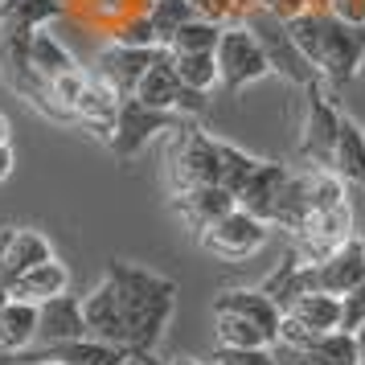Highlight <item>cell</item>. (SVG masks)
Returning <instances> with one entry per match:
<instances>
[{"label": "cell", "mask_w": 365, "mask_h": 365, "mask_svg": "<svg viewBox=\"0 0 365 365\" xmlns=\"http://www.w3.org/2000/svg\"><path fill=\"white\" fill-rule=\"evenodd\" d=\"M9 304V287H4V279H0V308Z\"/></svg>", "instance_id": "obj_41"}, {"label": "cell", "mask_w": 365, "mask_h": 365, "mask_svg": "<svg viewBox=\"0 0 365 365\" xmlns=\"http://www.w3.org/2000/svg\"><path fill=\"white\" fill-rule=\"evenodd\" d=\"M214 62H217V86H226L230 95H238V91H247V86H255V83H263L267 74H271L263 46L255 41V34H250L242 21L222 25Z\"/></svg>", "instance_id": "obj_4"}, {"label": "cell", "mask_w": 365, "mask_h": 365, "mask_svg": "<svg viewBox=\"0 0 365 365\" xmlns=\"http://www.w3.org/2000/svg\"><path fill=\"white\" fill-rule=\"evenodd\" d=\"M332 173L345 181V189H361L365 193V132L353 119H341V135H336V152H332Z\"/></svg>", "instance_id": "obj_22"}, {"label": "cell", "mask_w": 365, "mask_h": 365, "mask_svg": "<svg viewBox=\"0 0 365 365\" xmlns=\"http://www.w3.org/2000/svg\"><path fill=\"white\" fill-rule=\"evenodd\" d=\"M292 357H296V365H357V341H353V332L332 329L312 336V345Z\"/></svg>", "instance_id": "obj_26"}, {"label": "cell", "mask_w": 365, "mask_h": 365, "mask_svg": "<svg viewBox=\"0 0 365 365\" xmlns=\"http://www.w3.org/2000/svg\"><path fill=\"white\" fill-rule=\"evenodd\" d=\"M287 177H292V168L287 165H279V160H259L255 173L247 177V185H242V193H238V210H247L250 217H259V222L271 226Z\"/></svg>", "instance_id": "obj_13"}, {"label": "cell", "mask_w": 365, "mask_h": 365, "mask_svg": "<svg viewBox=\"0 0 365 365\" xmlns=\"http://www.w3.org/2000/svg\"><path fill=\"white\" fill-rule=\"evenodd\" d=\"M41 361H62V365H128L132 353L128 349L111 345V341H99V336H74L66 345H34L9 357V365H41Z\"/></svg>", "instance_id": "obj_11"}, {"label": "cell", "mask_w": 365, "mask_h": 365, "mask_svg": "<svg viewBox=\"0 0 365 365\" xmlns=\"http://www.w3.org/2000/svg\"><path fill=\"white\" fill-rule=\"evenodd\" d=\"M255 165H259V156H250V152L217 140V185H222L226 193H234V201H238V193H242L247 177L255 173Z\"/></svg>", "instance_id": "obj_29"}, {"label": "cell", "mask_w": 365, "mask_h": 365, "mask_svg": "<svg viewBox=\"0 0 365 365\" xmlns=\"http://www.w3.org/2000/svg\"><path fill=\"white\" fill-rule=\"evenodd\" d=\"M177 128H181V115H173V111L148 107V103H140V99H119L107 148H111V156H115L119 165H128V160H135L140 152L148 148L156 135L177 132Z\"/></svg>", "instance_id": "obj_5"}, {"label": "cell", "mask_w": 365, "mask_h": 365, "mask_svg": "<svg viewBox=\"0 0 365 365\" xmlns=\"http://www.w3.org/2000/svg\"><path fill=\"white\" fill-rule=\"evenodd\" d=\"M62 292H70V271L58 259H46V263H37L34 271H25L9 283V296L25 299V304H46L50 296H62Z\"/></svg>", "instance_id": "obj_21"}, {"label": "cell", "mask_w": 365, "mask_h": 365, "mask_svg": "<svg viewBox=\"0 0 365 365\" xmlns=\"http://www.w3.org/2000/svg\"><path fill=\"white\" fill-rule=\"evenodd\" d=\"M214 312H234V316H242V320H250L267 336V345H275L279 324H283V312L275 308V299H267L259 287H226V292H217Z\"/></svg>", "instance_id": "obj_14"}, {"label": "cell", "mask_w": 365, "mask_h": 365, "mask_svg": "<svg viewBox=\"0 0 365 365\" xmlns=\"http://www.w3.org/2000/svg\"><path fill=\"white\" fill-rule=\"evenodd\" d=\"M365 66V25L336 21L320 9V50H316V70L324 86H349Z\"/></svg>", "instance_id": "obj_3"}, {"label": "cell", "mask_w": 365, "mask_h": 365, "mask_svg": "<svg viewBox=\"0 0 365 365\" xmlns=\"http://www.w3.org/2000/svg\"><path fill=\"white\" fill-rule=\"evenodd\" d=\"M259 292H263L267 299H275L279 312H287V308L296 304V296L308 292V287H304V259H299L296 250H287V255L279 259V267L259 283Z\"/></svg>", "instance_id": "obj_25"}, {"label": "cell", "mask_w": 365, "mask_h": 365, "mask_svg": "<svg viewBox=\"0 0 365 365\" xmlns=\"http://www.w3.org/2000/svg\"><path fill=\"white\" fill-rule=\"evenodd\" d=\"M107 34H111V41L132 46V50H160V37H156V29H152L148 13H132V17L115 21Z\"/></svg>", "instance_id": "obj_34"}, {"label": "cell", "mask_w": 365, "mask_h": 365, "mask_svg": "<svg viewBox=\"0 0 365 365\" xmlns=\"http://www.w3.org/2000/svg\"><path fill=\"white\" fill-rule=\"evenodd\" d=\"M283 316H292L308 336H320V332L341 329V296H329V292H304L296 296V304Z\"/></svg>", "instance_id": "obj_23"}, {"label": "cell", "mask_w": 365, "mask_h": 365, "mask_svg": "<svg viewBox=\"0 0 365 365\" xmlns=\"http://www.w3.org/2000/svg\"><path fill=\"white\" fill-rule=\"evenodd\" d=\"M197 238L214 259L242 263V259H250V255H259V250L267 247V222H259V217H250L247 210L234 205L230 214H222L214 226H205Z\"/></svg>", "instance_id": "obj_7"}, {"label": "cell", "mask_w": 365, "mask_h": 365, "mask_svg": "<svg viewBox=\"0 0 365 365\" xmlns=\"http://www.w3.org/2000/svg\"><path fill=\"white\" fill-rule=\"evenodd\" d=\"M144 13H148L152 29H156V37H160V46H168L181 25H189V21L197 17V9H193L189 0H148Z\"/></svg>", "instance_id": "obj_32"}, {"label": "cell", "mask_w": 365, "mask_h": 365, "mask_svg": "<svg viewBox=\"0 0 365 365\" xmlns=\"http://www.w3.org/2000/svg\"><path fill=\"white\" fill-rule=\"evenodd\" d=\"M193 9H197V17H210L217 25H230V21H242L255 9L250 0H189Z\"/></svg>", "instance_id": "obj_35"}, {"label": "cell", "mask_w": 365, "mask_h": 365, "mask_svg": "<svg viewBox=\"0 0 365 365\" xmlns=\"http://www.w3.org/2000/svg\"><path fill=\"white\" fill-rule=\"evenodd\" d=\"M242 25H247L250 34H255V41L263 46L271 74H279L283 83H292V86L320 83V70H316L312 62L299 53V46L292 41V29H287V21H283V17L267 13L263 4H255L247 17H242Z\"/></svg>", "instance_id": "obj_2"}, {"label": "cell", "mask_w": 365, "mask_h": 365, "mask_svg": "<svg viewBox=\"0 0 365 365\" xmlns=\"http://www.w3.org/2000/svg\"><path fill=\"white\" fill-rule=\"evenodd\" d=\"M173 70H177V78H181L185 86H193V91H205V95H210L217 86L214 53H173Z\"/></svg>", "instance_id": "obj_33"}, {"label": "cell", "mask_w": 365, "mask_h": 365, "mask_svg": "<svg viewBox=\"0 0 365 365\" xmlns=\"http://www.w3.org/2000/svg\"><path fill=\"white\" fill-rule=\"evenodd\" d=\"M132 99L148 103V107H160V111H173V115H205V107H210V95H205V91H193V86H185L181 78H177L173 53H168L165 46L156 50L148 74L140 78Z\"/></svg>", "instance_id": "obj_6"}, {"label": "cell", "mask_w": 365, "mask_h": 365, "mask_svg": "<svg viewBox=\"0 0 365 365\" xmlns=\"http://www.w3.org/2000/svg\"><path fill=\"white\" fill-rule=\"evenodd\" d=\"M205 365H275L271 349H214V357Z\"/></svg>", "instance_id": "obj_36"}, {"label": "cell", "mask_w": 365, "mask_h": 365, "mask_svg": "<svg viewBox=\"0 0 365 365\" xmlns=\"http://www.w3.org/2000/svg\"><path fill=\"white\" fill-rule=\"evenodd\" d=\"M234 205H238L234 193H226L222 185H193V189L173 193V214L181 217L193 234H201L205 226H214L217 217L230 214Z\"/></svg>", "instance_id": "obj_17"}, {"label": "cell", "mask_w": 365, "mask_h": 365, "mask_svg": "<svg viewBox=\"0 0 365 365\" xmlns=\"http://www.w3.org/2000/svg\"><path fill=\"white\" fill-rule=\"evenodd\" d=\"M9 173H13V148L0 144V181H9Z\"/></svg>", "instance_id": "obj_38"}, {"label": "cell", "mask_w": 365, "mask_h": 365, "mask_svg": "<svg viewBox=\"0 0 365 365\" xmlns=\"http://www.w3.org/2000/svg\"><path fill=\"white\" fill-rule=\"evenodd\" d=\"M29 66L41 83H53V78H62L70 70H78L74 62V53L62 46V37L50 34V29H34V41H29Z\"/></svg>", "instance_id": "obj_24"}, {"label": "cell", "mask_w": 365, "mask_h": 365, "mask_svg": "<svg viewBox=\"0 0 365 365\" xmlns=\"http://www.w3.org/2000/svg\"><path fill=\"white\" fill-rule=\"evenodd\" d=\"M214 336L222 349H271L263 332L234 312H214Z\"/></svg>", "instance_id": "obj_31"}, {"label": "cell", "mask_w": 365, "mask_h": 365, "mask_svg": "<svg viewBox=\"0 0 365 365\" xmlns=\"http://www.w3.org/2000/svg\"><path fill=\"white\" fill-rule=\"evenodd\" d=\"M361 324H365V279L341 296V329L353 332V329H361Z\"/></svg>", "instance_id": "obj_37"}, {"label": "cell", "mask_w": 365, "mask_h": 365, "mask_svg": "<svg viewBox=\"0 0 365 365\" xmlns=\"http://www.w3.org/2000/svg\"><path fill=\"white\" fill-rule=\"evenodd\" d=\"M0 144H9V119L0 115Z\"/></svg>", "instance_id": "obj_40"}, {"label": "cell", "mask_w": 365, "mask_h": 365, "mask_svg": "<svg viewBox=\"0 0 365 365\" xmlns=\"http://www.w3.org/2000/svg\"><path fill=\"white\" fill-rule=\"evenodd\" d=\"M365 279V242L353 234L341 247H332L320 263H304V287L308 292H329V296H345L349 287Z\"/></svg>", "instance_id": "obj_10"}, {"label": "cell", "mask_w": 365, "mask_h": 365, "mask_svg": "<svg viewBox=\"0 0 365 365\" xmlns=\"http://www.w3.org/2000/svg\"><path fill=\"white\" fill-rule=\"evenodd\" d=\"M312 214V201H308V173H292L287 185H283V197L275 205V217H271V226H279V230H292L299 234L304 230V222Z\"/></svg>", "instance_id": "obj_27"}, {"label": "cell", "mask_w": 365, "mask_h": 365, "mask_svg": "<svg viewBox=\"0 0 365 365\" xmlns=\"http://www.w3.org/2000/svg\"><path fill=\"white\" fill-rule=\"evenodd\" d=\"M353 341H357V365H365V324L353 329Z\"/></svg>", "instance_id": "obj_39"}, {"label": "cell", "mask_w": 365, "mask_h": 365, "mask_svg": "<svg viewBox=\"0 0 365 365\" xmlns=\"http://www.w3.org/2000/svg\"><path fill=\"white\" fill-rule=\"evenodd\" d=\"M152 58H156V50H132V46L111 41V46L99 50V58H95V78H99L115 99H132L140 78L148 74Z\"/></svg>", "instance_id": "obj_12"}, {"label": "cell", "mask_w": 365, "mask_h": 365, "mask_svg": "<svg viewBox=\"0 0 365 365\" xmlns=\"http://www.w3.org/2000/svg\"><path fill=\"white\" fill-rule=\"evenodd\" d=\"M115 111H119V99L107 91V86L95 78V74H86L83 91H78V99L70 103V115H74V123H83V128H91L95 135H111V123H115Z\"/></svg>", "instance_id": "obj_19"}, {"label": "cell", "mask_w": 365, "mask_h": 365, "mask_svg": "<svg viewBox=\"0 0 365 365\" xmlns=\"http://www.w3.org/2000/svg\"><path fill=\"white\" fill-rule=\"evenodd\" d=\"M168 365H201V361H189V357H177V361H168Z\"/></svg>", "instance_id": "obj_42"}, {"label": "cell", "mask_w": 365, "mask_h": 365, "mask_svg": "<svg viewBox=\"0 0 365 365\" xmlns=\"http://www.w3.org/2000/svg\"><path fill=\"white\" fill-rule=\"evenodd\" d=\"M217 37H222V25L210 17H193L189 25H181L173 41H168L165 50L173 53H214L217 50Z\"/></svg>", "instance_id": "obj_30"}, {"label": "cell", "mask_w": 365, "mask_h": 365, "mask_svg": "<svg viewBox=\"0 0 365 365\" xmlns=\"http://www.w3.org/2000/svg\"><path fill=\"white\" fill-rule=\"evenodd\" d=\"M70 13V0H0V17L17 21L25 29H50Z\"/></svg>", "instance_id": "obj_28"}, {"label": "cell", "mask_w": 365, "mask_h": 365, "mask_svg": "<svg viewBox=\"0 0 365 365\" xmlns=\"http://www.w3.org/2000/svg\"><path fill=\"white\" fill-rule=\"evenodd\" d=\"M83 320H86V332H91V336L128 349V324H123L119 299H115V292H111V283H107V279H103L99 287L83 299Z\"/></svg>", "instance_id": "obj_18"}, {"label": "cell", "mask_w": 365, "mask_h": 365, "mask_svg": "<svg viewBox=\"0 0 365 365\" xmlns=\"http://www.w3.org/2000/svg\"><path fill=\"white\" fill-rule=\"evenodd\" d=\"M41 365H62V361H41Z\"/></svg>", "instance_id": "obj_43"}, {"label": "cell", "mask_w": 365, "mask_h": 365, "mask_svg": "<svg viewBox=\"0 0 365 365\" xmlns=\"http://www.w3.org/2000/svg\"><path fill=\"white\" fill-rule=\"evenodd\" d=\"M361 242H365V234H361Z\"/></svg>", "instance_id": "obj_44"}, {"label": "cell", "mask_w": 365, "mask_h": 365, "mask_svg": "<svg viewBox=\"0 0 365 365\" xmlns=\"http://www.w3.org/2000/svg\"><path fill=\"white\" fill-rule=\"evenodd\" d=\"M74 336H86L83 299L62 292V296L37 304V345H66Z\"/></svg>", "instance_id": "obj_16"}, {"label": "cell", "mask_w": 365, "mask_h": 365, "mask_svg": "<svg viewBox=\"0 0 365 365\" xmlns=\"http://www.w3.org/2000/svg\"><path fill=\"white\" fill-rule=\"evenodd\" d=\"M193 185H217V140L201 128H181L177 152L168 160V189L181 193Z\"/></svg>", "instance_id": "obj_9"}, {"label": "cell", "mask_w": 365, "mask_h": 365, "mask_svg": "<svg viewBox=\"0 0 365 365\" xmlns=\"http://www.w3.org/2000/svg\"><path fill=\"white\" fill-rule=\"evenodd\" d=\"M53 259V247L46 234L29 230V226H21V230H0V279L4 287L25 275V271H34L37 263H46Z\"/></svg>", "instance_id": "obj_15"}, {"label": "cell", "mask_w": 365, "mask_h": 365, "mask_svg": "<svg viewBox=\"0 0 365 365\" xmlns=\"http://www.w3.org/2000/svg\"><path fill=\"white\" fill-rule=\"evenodd\" d=\"M34 345H37V304L9 296V304L0 308V353L17 357Z\"/></svg>", "instance_id": "obj_20"}, {"label": "cell", "mask_w": 365, "mask_h": 365, "mask_svg": "<svg viewBox=\"0 0 365 365\" xmlns=\"http://www.w3.org/2000/svg\"><path fill=\"white\" fill-rule=\"evenodd\" d=\"M103 279L111 283V292L119 299L132 361L156 365V345H160L168 320H173V304H177V283L148 271V267L123 263V259H111Z\"/></svg>", "instance_id": "obj_1"}, {"label": "cell", "mask_w": 365, "mask_h": 365, "mask_svg": "<svg viewBox=\"0 0 365 365\" xmlns=\"http://www.w3.org/2000/svg\"><path fill=\"white\" fill-rule=\"evenodd\" d=\"M308 91V115H304V135H299V156L312 168H329L332 173V152H336V135H341V111L329 103L324 83L304 86Z\"/></svg>", "instance_id": "obj_8"}]
</instances>
